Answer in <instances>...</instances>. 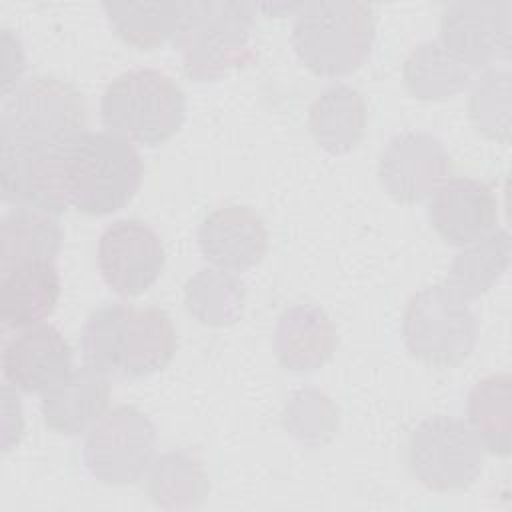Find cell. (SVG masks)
<instances>
[{
	"label": "cell",
	"instance_id": "ffe728a7",
	"mask_svg": "<svg viewBox=\"0 0 512 512\" xmlns=\"http://www.w3.org/2000/svg\"><path fill=\"white\" fill-rule=\"evenodd\" d=\"M366 122V102L348 84L324 88L308 110V130L314 142L330 154H346L356 148L366 134Z\"/></svg>",
	"mask_w": 512,
	"mask_h": 512
},
{
	"label": "cell",
	"instance_id": "5bb4252c",
	"mask_svg": "<svg viewBox=\"0 0 512 512\" xmlns=\"http://www.w3.org/2000/svg\"><path fill=\"white\" fill-rule=\"evenodd\" d=\"M64 146L52 150L0 148L2 200L56 216L64 212L70 206Z\"/></svg>",
	"mask_w": 512,
	"mask_h": 512
},
{
	"label": "cell",
	"instance_id": "e0dca14e",
	"mask_svg": "<svg viewBox=\"0 0 512 512\" xmlns=\"http://www.w3.org/2000/svg\"><path fill=\"white\" fill-rule=\"evenodd\" d=\"M338 332L316 304L288 306L276 322L272 348L278 364L290 372H314L336 352Z\"/></svg>",
	"mask_w": 512,
	"mask_h": 512
},
{
	"label": "cell",
	"instance_id": "30bf717a",
	"mask_svg": "<svg viewBox=\"0 0 512 512\" xmlns=\"http://www.w3.org/2000/svg\"><path fill=\"white\" fill-rule=\"evenodd\" d=\"M164 262L166 254L158 232L142 220H114L98 238L100 276L118 296L132 298L146 292L160 278Z\"/></svg>",
	"mask_w": 512,
	"mask_h": 512
},
{
	"label": "cell",
	"instance_id": "484cf974",
	"mask_svg": "<svg viewBox=\"0 0 512 512\" xmlns=\"http://www.w3.org/2000/svg\"><path fill=\"white\" fill-rule=\"evenodd\" d=\"M208 492V474L192 452H164L148 470V496L160 508H196Z\"/></svg>",
	"mask_w": 512,
	"mask_h": 512
},
{
	"label": "cell",
	"instance_id": "8fae6325",
	"mask_svg": "<svg viewBox=\"0 0 512 512\" xmlns=\"http://www.w3.org/2000/svg\"><path fill=\"white\" fill-rule=\"evenodd\" d=\"M452 178V158L442 140L428 132H402L388 140L378 158V180L400 204H416Z\"/></svg>",
	"mask_w": 512,
	"mask_h": 512
},
{
	"label": "cell",
	"instance_id": "277c9868",
	"mask_svg": "<svg viewBox=\"0 0 512 512\" xmlns=\"http://www.w3.org/2000/svg\"><path fill=\"white\" fill-rule=\"evenodd\" d=\"M292 46L316 76H346L370 56L376 18L364 2H306L294 14Z\"/></svg>",
	"mask_w": 512,
	"mask_h": 512
},
{
	"label": "cell",
	"instance_id": "9c48e42d",
	"mask_svg": "<svg viewBox=\"0 0 512 512\" xmlns=\"http://www.w3.org/2000/svg\"><path fill=\"white\" fill-rule=\"evenodd\" d=\"M156 452V426L136 406L120 404L102 414L84 440V464L92 478L110 486L142 480Z\"/></svg>",
	"mask_w": 512,
	"mask_h": 512
},
{
	"label": "cell",
	"instance_id": "5b68a950",
	"mask_svg": "<svg viewBox=\"0 0 512 512\" xmlns=\"http://www.w3.org/2000/svg\"><path fill=\"white\" fill-rule=\"evenodd\" d=\"M100 120L106 132L132 144L158 146L182 128L186 96L168 74L156 68H132L106 84Z\"/></svg>",
	"mask_w": 512,
	"mask_h": 512
},
{
	"label": "cell",
	"instance_id": "d4e9b609",
	"mask_svg": "<svg viewBox=\"0 0 512 512\" xmlns=\"http://www.w3.org/2000/svg\"><path fill=\"white\" fill-rule=\"evenodd\" d=\"M188 2H102L114 34L128 46L152 50L174 38Z\"/></svg>",
	"mask_w": 512,
	"mask_h": 512
},
{
	"label": "cell",
	"instance_id": "ac0fdd59",
	"mask_svg": "<svg viewBox=\"0 0 512 512\" xmlns=\"http://www.w3.org/2000/svg\"><path fill=\"white\" fill-rule=\"evenodd\" d=\"M108 400V376L84 364L42 394L40 412L50 430L64 436H80L102 418Z\"/></svg>",
	"mask_w": 512,
	"mask_h": 512
},
{
	"label": "cell",
	"instance_id": "4fadbf2b",
	"mask_svg": "<svg viewBox=\"0 0 512 512\" xmlns=\"http://www.w3.org/2000/svg\"><path fill=\"white\" fill-rule=\"evenodd\" d=\"M72 370V348L52 324L40 322L20 328L4 342L2 374L14 390L44 394Z\"/></svg>",
	"mask_w": 512,
	"mask_h": 512
},
{
	"label": "cell",
	"instance_id": "4316f807",
	"mask_svg": "<svg viewBox=\"0 0 512 512\" xmlns=\"http://www.w3.org/2000/svg\"><path fill=\"white\" fill-rule=\"evenodd\" d=\"M244 282L222 268H202L184 284V306L192 318L206 326L234 324L244 310Z\"/></svg>",
	"mask_w": 512,
	"mask_h": 512
},
{
	"label": "cell",
	"instance_id": "2e32d148",
	"mask_svg": "<svg viewBox=\"0 0 512 512\" xmlns=\"http://www.w3.org/2000/svg\"><path fill=\"white\" fill-rule=\"evenodd\" d=\"M198 248L210 266L234 274L246 272L262 262L268 248V230L252 208L220 206L202 218Z\"/></svg>",
	"mask_w": 512,
	"mask_h": 512
},
{
	"label": "cell",
	"instance_id": "ba28073f",
	"mask_svg": "<svg viewBox=\"0 0 512 512\" xmlns=\"http://www.w3.org/2000/svg\"><path fill=\"white\" fill-rule=\"evenodd\" d=\"M406 464L410 474L428 490H464L482 472L484 448L464 420L432 416L412 430Z\"/></svg>",
	"mask_w": 512,
	"mask_h": 512
},
{
	"label": "cell",
	"instance_id": "7402d4cb",
	"mask_svg": "<svg viewBox=\"0 0 512 512\" xmlns=\"http://www.w3.org/2000/svg\"><path fill=\"white\" fill-rule=\"evenodd\" d=\"M508 266L510 234L498 228L464 246L454 256L444 282L466 302H472L486 294L506 274Z\"/></svg>",
	"mask_w": 512,
	"mask_h": 512
},
{
	"label": "cell",
	"instance_id": "9a60e30c",
	"mask_svg": "<svg viewBox=\"0 0 512 512\" xmlns=\"http://www.w3.org/2000/svg\"><path fill=\"white\" fill-rule=\"evenodd\" d=\"M428 220L446 244L464 248L494 230L498 200L488 184L454 176L432 192Z\"/></svg>",
	"mask_w": 512,
	"mask_h": 512
},
{
	"label": "cell",
	"instance_id": "603a6c76",
	"mask_svg": "<svg viewBox=\"0 0 512 512\" xmlns=\"http://www.w3.org/2000/svg\"><path fill=\"white\" fill-rule=\"evenodd\" d=\"M512 378L506 372L478 380L468 394V426L482 448L508 456L512 446Z\"/></svg>",
	"mask_w": 512,
	"mask_h": 512
},
{
	"label": "cell",
	"instance_id": "52a82bcc",
	"mask_svg": "<svg viewBox=\"0 0 512 512\" xmlns=\"http://www.w3.org/2000/svg\"><path fill=\"white\" fill-rule=\"evenodd\" d=\"M478 320L470 302L446 282L414 292L402 314V342L410 356L432 368H454L474 350Z\"/></svg>",
	"mask_w": 512,
	"mask_h": 512
},
{
	"label": "cell",
	"instance_id": "f1b7e54d",
	"mask_svg": "<svg viewBox=\"0 0 512 512\" xmlns=\"http://www.w3.org/2000/svg\"><path fill=\"white\" fill-rule=\"evenodd\" d=\"M282 424L298 442L322 446L330 442L338 430V408L320 390L302 388L284 404Z\"/></svg>",
	"mask_w": 512,
	"mask_h": 512
},
{
	"label": "cell",
	"instance_id": "7c38bea8",
	"mask_svg": "<svg viewBox=\"0 0 512 512\" xmlns=\"http://www.w3.org/2000/svg\"><path fill=\"white\" fill-rule=\"evenodd\" d=\"M510 14L508 0L452 2L442 10L438 42L472 72L486 70L510 54Z\"/></svg>",
	"mask_w": 512,
	"mask_h": 512
},
{
	"label": "cell",
	"instance_id": "83f0119b",
	"mask_svg": "<svg viewBox=\"0 0 512 512\" xmlns=\"http://www.w3.org/2000/svg\"><path fill=\"white\" fill-rule=\"evenodd\" d=\"M510 80L508 70L486 68L468 96V116L474 128L502 144L510 138Z\"/></svg>",
	"mask_w": 512,
	"mask_h": 512
},
{
	"label": "cell",
	"instance_id": "6da1fadb",
	"mask_svg": "<svg viewBox=\"0 0 512 512\" xmlns=\"http://www.w3.org/2000/svg\"><path fill=\"white\" fill-rule=\"evenodd\" d=\"M176 328L156 306L114 302L88 314L80 332L84 364L118 378H146L166 368L176 354Z\"/></svg>",
	"mask_w": 512,
	"mask_h": 512
},
{
	"label": "cell",
	"instance_id": "d6986e66",
	"mask_svg": "<svg viewBox=\"0 0 512 512\" xmlns=\"http://www.w3.org/2000/svg\"><path fill=\"white\" fill-rule=\"evenodd\" d=\"M60 298L54 262H28L2 272L0 320L4 330H20L48 318Z\"/></svg>",
	"mask_w": 512,
	"mask_h": 512
},
{
	"label": "cell",
	"instance_id": "7a4b0ae2",
	"mask_svg": "<svg viewBox=\"0 0 512 512\" xmlns=\"http://www.w3.org/2000/svg\"><path fill=\"white\" fill-rule=\"evenodd\" d=\"M70 206L88 216L122 210L142 184L136 146L110 132L84 130L64 146Z\"/></svg>",
	"mask_w": 512,
	"mask_h": 512
},
{
	"label": "cell",
	"instance_id": "8992f818",
	"mask_svg": "<svg viewBox=\"0 0 512 512\" xmlns=\"http://www.w3.org/2000/svg\"><path fill=\"white\" fill-rule=\"evenodd\" d=\"M254 6L246 2H188L174 34L182 68L194 82H214L254 60L250 30Z\"/></svg>",
	"mask_w": 512,
	"mask_h": 512
},
{
	"label": "cell",
	"instance_id": "cb8c5ba5",
	"mask_svg": "<svg viewBox=\"0 0 512 512\" xmlns=\"http://www.w3.org/2000/svg\"><path fill=\"white\" fill-rule=\"evenodd\" d=\"M472 74L438 40L416 44L402 66L406 90L420 100L452 98L470 84Z\"/></svg>",
	"mask_w": 512,
	"mask_h": 512
},
{
	"label": "cell",
	"instance_id": "3957f363",
	"mask_svg": "<svg viewBox=\"0 0 512 512\" xmlns=\"http://www.w3.org/2000/svg\"><path fill=\"white\" fill-rule=\"evenodd\" d=\"M86 126L82 92L56 76H32L4 94L0 148L52 150L68 144Z\"/></svg>",
	"mask_w": 512,
	"mask_h": 512
},
{
	"label": "cell",
	"instance_id": "44dd1931",
	"mask_svg": "<svg viewBox=\"0 0 512 512\" xmlns=\"http://www.w3.org/2000/svg\"><path fill=\"white\" fill-rule=\"evenodd\" d=\"M56 214L32 206H16L0 222V272L28 262H54L62 248Z\"/></svg>",
	"mask_w": 512,
	"mask_h": 512
}]
</instances>
